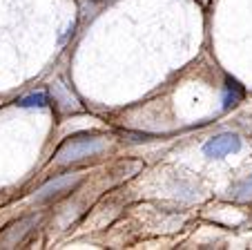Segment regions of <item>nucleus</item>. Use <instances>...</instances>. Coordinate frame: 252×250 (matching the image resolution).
Listing matches in <instances>:
<instances>
[{
	"label": "nucleus",
	"instance_id": "39448f33",
	"mask_svg": "<svg viewBox=\"0 0 252 250\" xmlns=\"http://www.w3.org/2000/svg\"><path fill=\"white\" fill-rule=\"evenodd\" d=\"M243 94H246V92H243V85H239L237 80L228 78V83H225V94H223V109L234 107L237 103H241Z\"/></svg>",
	"mask_w": 252,
	"mask_h": 250
},
{
	"label": "nucleus",
	"instance_id": "f03ea898",
	"mask_svg": "<svg viewBox=\"0 0 252 250\" xmlns=\"http://www.w3.org/2000/svg\"><path fill=\"white\" fill-rule=\"evenodd\" d=\"M239 147H241V139L232 132H225V134H219V137L210 139L203 145V154L212 156V159H221V156L230 154V152H237Z\"/></svg>",
	"mask_w": 252,
	"mask_h": 250
},
{
	"label": "nucleus",
	"instance_id": "f257e3e1",
	"mask_svg": "<svg viewBox=\"0 0 252 250\" xmlns=\"http://www.w3.org/2000/svg\"><path fill=\"white\" fill-rule=\"evenodd\" d=\"M107 139L100 134H78V137H69L56 152V161L58 163H74L81 161L85 156H94L98 152L105 150Z\"/></svg>",
	"mask_w": 252,
	"mask_h": 250
},
{
	"label": "nucleus",
	"instance_id": "7ed1b4c3",
	"mask_svg": "<svg viewBox=\"0 0 252 250\" xmlns=\"http://www.w3.org/2000/svg\"><path fill=\"white\" fill-rule=\"evenodd\" d=\"M81 181V175H65V177H58V179H54V181H49L47 185H43V188L38 190V194H36V199L38 201H45V199H52V197H56V194H61L63 190H67V188H71L74 183H78Z\"/></svg>",
	"mask_w": 252,
	"mask_h": 250
},
{
	"label": "nucleus",
	"instance_id": "0eeeda50",
	"mask_svg": "<svg viewBox=\"0 0 252 250\" xmlns=\"http://www.w3.org/2000/svg\"><path fill=\"white\" fill-rule=\"evenodd\" d=\"M45 101H47L45 92H38V94H32V96H25V99H20L18 103L23 105V107H33V105H38V107H43Z\"/></svg>",
	"mask_w": 252,
	"mask_h": 250
},
{
	"label": "nucleus",
	"instance_id": "423d86ee",
	"mask_svg": "<svg viewBox=\"0 0 252 250\" xmlns=\"http://www.w3.org/2000/svg\"><path fill=\"white\" fill-rule=\"evenodd\" d=\"M228 197L237 199V201H252V175H248L246 179L234 183L232 188H230Z\"/></svg>",
	"mask_w": 252,
	"mask_h": 250
},
{
	"label": "nucleus",
	"instance_id": "20e7f679",
	"mask_svg": "<svg viewBox=\"0 0 252 250\" xmlns=\"http://www.w3.org/2000/svg\"><path fill=\"white\" fill-rule=\"evenodd\" d=\"M33 221H36L33 217L23 219V221L14 223L9 230H5L2 235H0V248H14V246L29 232V226H33Z\"/></svg>",
	"mask_w": 252,
	"mask_h": 250
}]
</instances>
